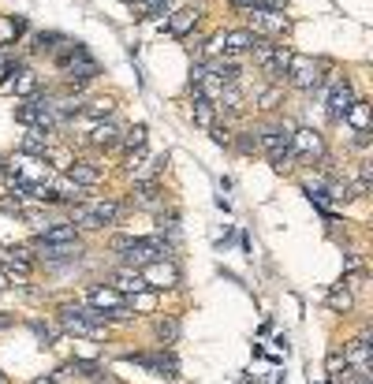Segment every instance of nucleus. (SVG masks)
<instances>
[{"mask_svg": "<svg viewBox=\"0 0 373 384\" xmlns=\"http://www.w3.org/2000/svg\"><path fill=\"white\" fill-rule=\"evenodd\" d=\"M52 57H57V68L68 86H86V82H94L101 75V63L90 57L86 45H79V41H63V49H57Z\"/></svg>", "mask_w": 373, "mask_h": 384, "instance_id": "f257e3e1", "label": "nucleus"}, {"mask_svg": "<svg viewBox=\"0 0 373 384\" xmlns=\"http://www.w3.org/2000/svg\"><path fill=\"white\" fill-rule=\"evenodd\" d=\"M291 131H295L291 123H269L258 139V145L265 150V157L276 172H288L291 161H295V153H291Z\"/></svg>", "mask_w": 373, "mask_h": 384, "instance_id": "f03ea898", "label": "nucleus"}, {"mask_svg": "<svg viewBox=\"0 0 373 384\" xmlns=\"http://www.w3.org/2000/svg\"><path fill=\"white\" fill-rule=\"evenodd\" d=\"M243 12H247V30L254 34V38L276 41V38H284V34L291 30V19H288L284 12H276V8L254 4V8H243Z\"/></svg>", "mask_w": 373, "mask_h": 384, "instance_id": "7ed1b4c3", "label": "nucleus"}, {"mask_svg": "<svg viewBox=\"0 0 373 384\" xmlns=\"http://www.w3.org/2000/svg\"><path fill=\"white\" fill-rule=\"evenodd\" d=\"M15 120H19L23 127H34V131H45L52 134V127H57V112H52V101L45 94L30 97V101L15 105Z\"/></svg>", "mask_w": 373, "mask_h": 384, "instance_id": "20e7f679", "label": "nucleus"}, {"mask_svg": "<svg viewBox=\"0 0 373 384\" xmlns=\"http://www.w3.org/2000/svg\"><path fill=\"white\" fill-rule=\"evenodd\" d=\"M284 79L295 90H317V86H321V63H317L314 57H299V52H295Z\"/></svg>", "mask_w": 373, "mask_h": 384, "instance_id": "39448f33", "label": "nucleus"}, {"mask_svg": "<svg viewBox=\"0 0 373 384\" xmlns=\"http://www.w3.org/2000/svg\"><path fill=\"white\" fill-rule=\"evenodd\" d=\"M291 153L303 157V161H321L329 150H325L321 131H314V127H295V131H291Z\"/></svg>", "mask_w": 373, "mask_h": 384, "instance_id": "423d86ee", "label": "nucleus"}, {"mask_svg": "<svg viewBox=\"0 0 373 384\" xmlns=\"http://www.w3.org/2000/svg\"><path fill=\"white\" fill-rule=\"evenodd\" d=\"M30 250L38 254V261L63 265V261H79L86 254V246H83V239H79V243H38V239H34Z\"/></svg>", "mask_w": 373, "mask_h": 384, "instance_id": "0eeeda50", "label": "nucleus"}, {"mask_svg": "<svg viewBox=\"0 0 373 384\" xmlns=\"http://www.w3.org/2000/svg\"><path fill=\"white\" fill-rule=\"evenodd\" d=\"M142 280H145V287L150 291H168V287H176L179 283V269H176V261L165 258V261H150V265H142Z\"/></svg>", "mask_w": 373, "mask_h": 384, "instance_id": "6e6552de", "label": "nucleus"}, {"mask_svg": "<svg viewBox=\"0 0 373 384\" xmlns=\"http://www.w3.org/2000/svg\"><path fill=\"white\" fill-rule=\"evenodd\" d=\"M57 321L68 336H83V340H105L108 336V325H94V321H83L79 314H71L68 306L57 310Z\"/></svg>", "mask_w": 373, "mask_h": 384, "instance_id": "1a4fd4ad", "label": "nucleus"}, {"mask_svg": "<svg viewBox=\"0 0 373 384\" xmlns=\"http://www.w3.org/2000/svg\"><path fill=\"white\" fill-rule=\"evenodd\" d=\"M354 97H359V94H354V82L347 75H340L332 82V86H329V120L332 123H340L343 116H347V108L354 105Z\"/></svg>", "mask_w": 373, "mask_h": 384, "instance_id": "9d476101", "label": "nucleus"}, {"mask_svg": "<svg viewBox=\"0 0 373 384\" xmlns=\"http://www.w3.org/2000/svg\"><path fill=\"white\" fill-rule=\"evenodd\" d=\"M120 139H123V131H120V123H112V120H97L94 131H90V145H94L97 153L120 150Z\"/></svg>", "mask_w": 373, "mask_h": 384, "instance_id": "9b49d317", "label": "nucleus"}, {"mask_svg": "<svg viewBox=\"0 0 373 384\" xmlns=\"http://www.w3.org/2000/svg\"><path fill=\"white\" fill-rule=\"evenodd\" d=\"M108 287H116L120 295H139V291H145V280H142V272L139 269H127V265H120L116 272H108Z\"/></svg>", "mask_w": 373, "mask_h": 384, "instance_id": "f8f14e48", "label": "nucleus"}, {"mask_svg": "<svg viewBox=\"0 0 373 384\" xmlns=\"http://www.w3.org/2000/svg\"><path fill=\"white\" fill-rule=\"evenodd\" d=\"M131 205H139V209H161V205H165V194H161V183H157V179L134 183V190H131Z\"/></svg>", "mask_w": 373, "mask_h": 384, "instance_id": "ddd939ff", "label": "nucleus"}, {"mask_svg": "<svg viewBox=\"0 0 373 384\" xmlns=\"http://www.w3.org/2000/svg\"><path fill=\"white\" fill-rule=\"evenodd\" d=\"M68 365H71V373H75L79 381H90V384H112V373H108L101 362H94V358H75V362H68Z\"/></svg>", "mask_w": 373, "mask_h": 384, "instance_id": "4468645a", "label": "nucleus"}, {"mask_svg": "<svg viewBox=\"0 0 373 384\" xmlns=\"http://www.w3.org/2000/svg\"><path fill=\"white\" fill-rule=\"evenodd\" d=\"M34 239H38V243H79V239H83V232H79L71 221H57V224L45 228V232H38Z\"/></svg>", "mask_w": 373, "mask_h": 384, "instance_id": "2eb2a0df", "label": "nucleus"}, {"mask_svg": "<svg viewBox=\"0 0 373 384\" xmlns=\"http://www.w3.org/2000/svg\"><path fill=\"white\" fill-rule=\"evenodd\" d=\"M198 19H202V8H179V12L168 19V34L172 38H187V34L198 26Z\"/></svg>", "mask_w": 373, "mask_h": 384, "instance_id": "dca6fc26", "label": "nucleus"}, {"mask_svg": "<svg viewBox=\"0 0 373 384\" xmlns=\"http://www.w3.org/2000/svg\"><path fill=\"white\" fill-rule=\"evenodd\" d=\"M343 362H347L351 370H370V340L366 336H359V340H351L343 347Z\"/></svg>", "mask_w": 373, "mask_h": 384, "instance_id": "f3484780", "label": "nucleus"}, {"mask_svg": "<svg viewBox=\"0 0 373 384\" xmlns=\"http://www.w3.org/2000/svg\"><path fill=\"white\" fill-rule=\"evenodd\" d=\"M90 205V213L97 216V224H116L123 216V202H112V198H97V202H86Z\"/></svg>", "mask_w": 373, "mask_h": 384, "instance_id": "a211bd4d", "label": "nucleus"}, {"mask_svg": "<svg viewBox=\"0 0 373 384\" xmlns=\"http://www.w3.org/2000/svg\"><path fill=\"white\" fill-rule=\"evenodd\" d=\"M254 45V34L243 26V30H224V57H243V52H250Z\"/></svg>", "mask_w": 373, "mask_h": 384, "instance_id": "6ab92c4d", "label": "nucleus"}, {"mask_svg": "<svg viewBox=\"0 0 373 384\" xmlns=\"http://www.w3.org/2000/svg\"><path fill=\"white\" fill-rule=\"evenodd\" d=\"M52 194H57V202L75 205V202H83V198H86V187H79L71 176H60L57 183H52Z\"/></svg>", "mask_w": 373, "mask_h": 384, "instance_id": "aec40b11", "label": "nucleus"}, {"mask_svg": "<svg viewBox=\"0 0 373 384\" xmlns=\"http://www.w3.org/2000/svg\"><path fill=\"white\" fill-rule=\"evenodd\" d=\"M68 176L79 183V187H97V183H101V168H97V164H90V161H75L68 168Z\"/></svg>", "mask_w": 373, "mask_h": 384, "instance_id": "412c9836", "label": "nucleus"}, {"mask_svg": "<svg viewBox=\"0 0 373 384\" xmlns=\"http://www.w3.org/2000/svg\"><path fill=\"white\" fill-rule=\"evenodd\" d=\"M291 57H295V52H291L288 45H276V52H272V60H269V68H265L269 82H280V79L288 75V68H291Z\"/></svg>", "mask_w": 373, "mask_h": 384, "instance_id": "4be33fe9", "label": "nucleus"}, {"mask_svg": "<svg viewBox=\"0 0 373 384\" xmlns=\"http://www.w3.org/2000/svg\"><path fill=\"white\" fill-rule=\"evenodd\" d=\"M38 90H41V79L34 75V71H19V75H15V82H12V94L23 97V101L38 97Z\"/></svg>", "mask_w": 373, "mask_h": 384, "instance_id": "5701e85b", "label": "nucleus"}, {"mask_svg": "<svg viewBox=\"0 0 373 384\" xmlns=\"http://www.w3.org/2000/svg\"><path fill=\"white\" fill-rule=\"evenodd\" d=\"M343 120L354 127V134L370 131V101H366V97H354V105L347 108V116H343Z\"/></svg>", "mask_w": 373, "mask_h": 384, "instance_id": "b1692460", "label": "nucleus"}, {"mask_svg": "<svg viewBox=\"0 0 373 384\" xmlns=\"http://www.w3.org/2000/svg\"><path fill=\"white\" fill-rule=\"evenodd\" d=\"M45 150H49V139H45V131H34V127H26L23 142H19V153H26V157H45Z\"/></svg>", "mask_w": 373, "mask_h": 384, "instance_id": "393cba45", "label": "nucleus"}, {"mask_svg": "<svg viewBox=\"0 0 373 384\" xmlns=\"http://www.w3.org/2000/svg\"><path fill=\"white\" fill-rule=\"evenodd\" d=\"M45 164H49L52 172H68L71 164H75V157H71V150L68 145H49V150H45V157H41Z\"/></svg>", "mask_w": 373, "mask_h": 384, "instance_id": "a878e982", "label": "nucleus"}, {"mask_svg": "<svg viewBox=\"0 0 373 384\" xmlns=\"http://www.w3.org/2000/svg\"><path fill=\"white\" fill-rule=\"evenodd\" d=\"M83 112L90 116V120H112L116 112V97H94V101L83 105Z\"/></svg>", "mask_w": 373, "mask_h": 384, "instance_id": "bb28decb", "label": "nucleus"}, {"mask_svg": "<svg viewBox=\"0 0 373 384\" xmlns=\"http://www.w3.org/2000/svg\"><path fill=\"white\" fill-rule=\"evenodd\" d=\"M194 127H202V131H209V127L216 123V105L205 101V97H194Z\"/></svg>", "mask_w": 373, "mask_h": 384, "instance_id": "cd10ccee", "label": "nucleus"}, {"mask_svg": "<svg viewBox=\"0 0 373 384\" xmlns=\"http://www.w3.org/2000/svg\"><path fill=\"white\" fill-rule=\"evenodd\" d=\"M351 306H354V295H351L347 283H340V287L329 291V310L332 314H351Z\"/></svg>", "mask_w": 373, "mask_h": 384, "instance_id": "c85d7f7f", "label": "nucleus"}, {"mask_svg": "<svg viewBox=\"0 0 373 384\" xmlns=\"http://www.w3.org/2000/svg\"><path fill=\"white\" fill-rule=\"evenodd\" d=\"M145 134H150V131H145V123H134V127H127V134L120 139V145H123L127 153H134V150H145Z\"/></svg>", "mask_w": 373, "mask_h": 384, "instance_id": "c756f323", "label": "nucleus"}, {"mask_svg": "<svg viewBox=\"0 0 373 384\" xmlns=\"http://www.w3.org/2000/svg\"><path fill=\"white\" fill-rule=\"evenodd\" d=\"M157 340H161V347H172L179 340V317H161L157 321Z\"/></svg>", "mask_w": 373, "mask_h": 384, "instance_id": "7c9ffc66", "label": "nucleus"}, {"mask_svg": "<svg viewBox=\"0 0 373 384\" xmlns=\"http://www.w3.org/2000/svg\"><path fill=\"white\" fill-rule=\"evenodd\" d=\"M127 306H134V310H142V314H145V310H153V306H157V295H153V291L145 287V291H139V295H131V299H127Z\"/></svg>", "mask_w": 373, "mask_h": 384, "instance_id": "2f4dec72", "label": "nucleus"}, {"mask_svg": "<svg viewBox=\"0 0 373 384\" xmlns=\"http://www.w3.org/2000/svg\"><path fill=\"white\" fill-rule=\"evenodd\" d=\"M280 97H284V90H280V82H272V86L261 94V101H258V108H265V112H272V108L280 105Z\"/></svg>", "mask_w": 373, "mask_h": 384, "instance_id": "473e14b6", "label": "nucleus"}, {"mask_svg": "<svg viewBox=\"0 0 373 384\" xmlns=\"http://www.w3.org/2000/svg\"><path fill=\"white\" fill-rule=\"evenodd\" d=\"M0 213H8V216H23V198L0 194Z\"/></svg>", "mask_w": 373, "mask_h": 384, "instance_id": "72a5a7b5", "label": "nucleus"}, {"mask_svg": "<svg viewBox=\"0 0 373 384\" xmlns=\"http://www.w3.org/2000/svg\"><path fill=\"white\" fill-rule=\"evenodd\" d=\"M209 134H213V142H216V145H232V139H235L228 123H213V127H209Z\"/></svg>", "mask_w": 373, "mask_h": 384, "instance_id": "f704fd0d", "label": "nucleus"}, {"mask_svg": "<svg viewBox=\"0 0 373 384\" xmlns=\"http://www.w3.org/2000/svg\"><path fill=\"white\" fill-rule=\"evenodd\" d=\"M232 145H239V150H243V153H254V150H258V139H254V134H250V131H243V134H239V139H232Z\"/></svg>", "mask_w": 373, "mask_h": 384, "instance_id": "c9c22d12", "label": "nucleus"}, {"mask_svg": "<svg viewBox=\"0 0 373 384\" xmlns=\"http://www.w3.org/2000/svg\"><path fill=\"white\" fill-rule=\"evenodd\" d=\"M30 328L41 336L45 343H52V340H57V328H49V325H41V321H30Z\"/></svg>", "mask_w": 373, "mask_h": 384, "instance_id": "e433bc0d", "label": "nucleus"}, {"mask_svg": "<svg viewBox=\"0 0 373 384\" xmlns=\"http://www.w3.org/2000/svg\"><path fill=\"white\" fill-rule=\"evenodd\" d=\"M340 365H347V362H343L340 351H332V354H329V373H340Z\"/></svg>", "mask_w": 373, "mask_h": 384, "instance_id": "4c0bfd02", "label": "nucleus"}, {"mask_svg": "<svg viewBox=\"0 0 373 384\" xmlns=\"http://www.w3.org/2000/svg\"><path fill=\"white\" fill-rule=\"evenodd\" d=\"M8 325H12V317H0V332H4Z\"/></svg>", "mask_w": 373, "mask_h": 384, "instance_id": "58836bf2", "label": "nucleus"}, {"mask_svg": "<svg viewBox=\"0 0 373 384\" xmlns=\"http://www.w3.org/2000/svg\"><path fill=\"white\" fill-rule=\"evenodd\" d=\"M30 384H52V377H38V381H30Z\"/></svg>", "mask_w": 373, "mask_h": 384, "instance_id": "ea45409f", "label": "nucleus"}, {"mask_svg": "<svg viewBox=\"0 0 373 384\" xmlns=\"http://www.w3.org/2000/svg\"><path fill=\"white\" fill-rule=\"evenodd\" d=\"M0 384H8V377H4V373H0Z\"/></svg>", "mask_w": 373, "mask_h": 384, "instance_id": "a19ab883", "label": "nucleus"}, {"mask_svg": "<svg viewBox=\"0 0 373 384\" xmlns=\"http://www.w3.org/2000/svg\"><path fill=\"white\" fill-rule=\"evenodd\" d=\"M0 172H4V157H0Z\"/></svg>", "mask_w": 373, "mask_h": 384, "instance_id": "79ce46f5", "label": "nucleus"}]
</instances>
